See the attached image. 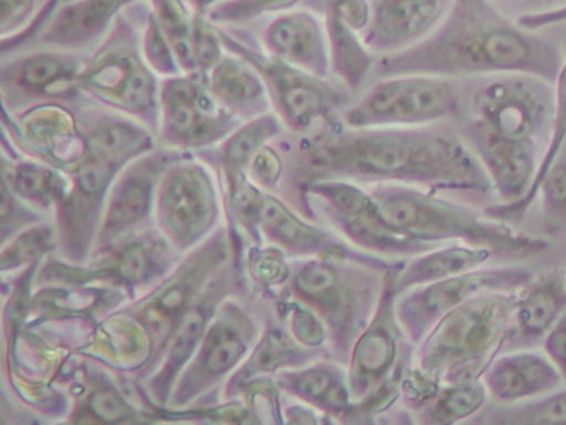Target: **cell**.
<instances>
[{
  "label": "cell",
  "instance_id": "cell-8",
  "mask_svg": "<svg viewBox=\"0 0 566 425\" xmlns=\"http://www.w3.org/2000/svg\"><path fill=\"white\" fill-rule=\"evenodd\" d=\"M227 228H218L207 241L188 252L174 271L137 304L125 309L134 315L150 339V357L138 374L148 377L164 361L178 321L184 318L208 282L227 266L233 248Z\"/></svg>",
  "mask_w": 566,
  "mask_h": 425
},
{
  "label": "cell",
  "instance_id": "cell-24",
  "mask_svg": "<svg viewBox=\"0 0 566 425\" xmlns=\"http://www.w3.org/2000/svg\"><path fill=\"white\" fill-rule=\"evenodd\" d=\"M482 381L490 397L499 404L528 401L565 384L548 355L533 349H516L496 355Z\"/></svg>",
  "mask_w": 566,
  "mask_h": 425
},
{
  "label": "cell",
  "instance_id": "cell-16",
  "mask_svg": "<svg viewBox=\"0 0 566 425\" xmlns=\"http://www.w3.org/2000/svg\"><path fill=\"white\" fill-rule=\"evenodd\" d=\"M532 279V272L523 268L473 269L402 292L396 302L397 318L406 338L417 345L457 305L485 292L520 291Z\"/></svg>",
  "mask_w": 566,
  "mask_h": 425
},
{
  "label": "cell",
  "instance_id": "cell-4",
  "mask_svg": "<svg viewBox=\"0 0 566 425\" xmlns=\"http://www.w3.org/2000/svg\"><path fill=\"white\" fill-rule=\"evenodd\" d=\"M390 266L392 262L363 249L301 258L291 265L283 298L313 309L326 324L334 355L349 362L354 342L379 304Z\"/></svg>",
  "mask_w": 566,
  "mask_h": 425
},
{
  "label": "cell",
  "instance_id": "cell-19",
  "mask_svg": "<svg viewBox=\"0 0 566 425\" xmlns=\"http://www.w3.org/2000/svg\"><path fill=\"white\" fill-rule=\"evenodd\" d=\"M84 60L64 52H35L4 63L0 85L4 110L28 108L39 103L71 102L81 95L78 76Z\"/></svg>",
  "mask_w": 566,
  "mask_h": 425
},
{
  "label": "cell",
  "instance_id": "cell-1",
  "mask_svg": "<svg viewBox=\"0 0 566 425\" xmlns=\"http://www.w3.org/2000/svg\"><path fill=\"white\" fill-rule=\"evenodd\" d=\"M294 148L291 168L306 188L319 179L399 183L427 191L493 189L489 173L459 133L442 126L354 128L336 120L311 129Z\"/></svg>",
  "mask_w": 566,
  "mask_h": 425
},
{
  "label": "cell",
  "instance_id": "cell-2",
  "mask_svg": "<svg viewBox=\"0 0 566 425\" xmlns=\"http://www.w3.org/2000/svg\"><path fill=\"white\" fill-rule=\"evenodd\" d=\"M555 112V83L532 73H490L463 86L457 133L489 173L499 203L528 191L552 139Z\"/></svg>",
  "mask_w": 566,
  "mask_h": 425
},
{
  "label": "cell",
  "instance_id": "cell-37",
  "mask_svg": "<svg viewBox=\"0 0 566 425\" xmlns=\"http://www.w3.org/2000/svg\"><path fill=\"white\" fill-rule=\"evenodd\" d=\"M91 387L87 394L77 398L71 422H104V424H118V422L140 421L142 412L135 411L134 405L125 398L120 388L102 372H92L88 375Z\"/></svg>",
  "mask_w": 566,
  "mask_h": 425
},
{
  "label": "cell",
  "instance_id": "cell-53",
  "mask_svg": "<svg viewBox=\"0 0 566 425\" xmlns=\"http://www.w3.org/2000/svg\"><path fill=\"white\" fill-rule=\"evenodd\" d=\"M187 2L190 3L191 10L195 13L207 15L211 7L218 6V3L224 2V0H187Z\"/></svg>",
  "mask_w": 566,
  "mask_h": 425
},
{
  "label": "cell",
  "instance_id": "cell-44",
  "mask_svg": "<svg viewBox=\"0 0 566 425\" xmlns=\"http://www.w3.org/2000/svg\"><path fill=\"white\" fill-rule=\"evenodd\" d=\"M286 252L280 248L251 249L250 272L254 281L264 288L284 286L291 274V266L287 265Z\"/></svg>",
  "mask_w": 566,
  "mask_h": 425
},
{
  "label": "cell",
  "instance_id": "cell-51",
  "mask_svg": "<svg viewBox=\"0 0 566 425\" xmlns=\"http://www.w3.org/2000/svg\"><path fill=\"white\" fill-rule=\"evenodd\" d=\"M503 12L516 13V19L532 13L549 12V10L562 9L566 0H492Z\"/></svg>",
  "mask_w": 566,
  "mask_h": 425
},
{
  "label": "cell",
  "instance_id": "cell-39",
  "mask_svg": "<svg viewBox=\"0 0 566 425\" xmlns=\"http://www.w3.org/2000/svg\"><path fill=\"white\" fill-rule=\"evenodd\" d=\"M151 12L170 42L181 72L198 73L193 52L195 12L187 0H150Z\"/></svg>",
  "mask_w": 566,
  "mask_h": 425
},
{
  "label": "cell",
  "instance_id": "cell-38",
  "mask_svg": "<svg viewBox=\"0 0 566 425\" xmlns=\"http://www.w3.org/2000/svg\"><path fill=\"white\" fill-rule=\"evenodd\" d=\"M486 395L489 392L483 381L442 385L436 397L416 412V422L423 425H452L470 421L485 407Z\"/></svg>",
  "mask_w": 566,
  "mask_h": 425
},
{
  "label": "cell",
  "instance_id": "cell-29",
  "mask_svg": "<svg viewBox=\"0 0 566 425\" xmlns=\"http://www.w3.org/2000/svg\"><path fill=\"white\" fill-rule=\"evenodd\" d=\"M316 357L314 349L301 344L291 331L281 325L270 324L258 339L251 354L241 367L231 375L227 385L228 397L240 395L241 388L256 379L276 374L283 369H297L311 364Z\"/></svg>",
  "mask_w": 566,
  "mask_h": 425
},
{
  "label": "cell",
  "instance_id": "cell-52",
  "mask_svg": "<svg viewBox=\"0 0 566 425\" xmlns=\"http://www.w3.org/2000/svg\"><path fill=\"white\" fill-rule=\"evenodd\" d=\"M516 22L528 30H539L543 27L556 25V23L566 22V6L562 7V9L549 10V12L518 17Z\"/></svg>",
  "mask_w": 566,
  "mask_h": 425
},
{
  "label": "cell",
  "instance_id": "cell-17",
  "mask_svg": "<svg viewBox=\"0 0 566 425\" xmlns=\"http://www.w3.org/2000/svg\"><path fill=\"white\" fill-rule=\"evenodd\" d=\"M402 266L403 261H397L387 269L376 312L350 351L347 379L354 402L376 391L403 362L413 361L412 351L406 348L412 342L403 334L396 311L399 298L396 282Z\"/></svg>",
  "mask_w": 566,
  "mask_h": 425
},
{
  "label": "cell",
  "instance_id": "cell-49",
  "mask_svg": "<svg viewBox=\"0 0 566 425\" xmlns=\"http://www.w3.org/2000/svg\"><path fill=\"white\" fill-rule=\"evenodd\" d=\"M326 10L359 33L370 20V0H326Z\"/></svg>",
  "mask_w": 566,
  "mask_h": 425
},
{
  "label": "cell",
  "instance_id": "cell-46",
  "mask_svg": "<svg viewBox=\"0 0 566 425\" xmlns=\"http://www.w3.org/2000/svg\"><path fill=\"white\" fill-rule=\"evenodd\" d=\"M440 387H442V384L436 377L427 374L419 365L412 364L403 375L400 401H402L407 411L416 414L417 411L426 407L436 397Z\"/></svg>",
  "mask_w": 566,
  "mask_h": 425
},
{
  "label": "cell",
  "instance_id": "cell-15",
  "mask_svg": "<svg viewBox=\"0 0 566 425\" xmlns=\"http://www.w3.org/2000/svg\"><path fill=\"white\" fill-rule=\"evenodd\" d=\"M243 120L220 105L200 73L161 80L160 133L167 148H203L223 143Z\"/></svg>",
  "mask_w": 566,
  "mask_h": 425
},
{
  "label": "cell",
  "instance_id": "cell-50",
  "mask_svg": "<svg viewBox=\"0 0 566 425\" xmlns=\"http://www.w3.org/2000/svg\"><path fill=\"white\" fill-rule=\"evenodd\" d=\"M543 351L558 369L566 384V311L543 339Z\"/></svg>",
  "mask_w": 566,
  "mask_h": 425
},
{
  "label": "cell",
  "instance_id": "cell-41",
  "mask_svg": "<svg viewBox=\"0 0 566 425\" xmlns=\"http://www.w3.org/2000/svg\"><path fill=\"white\" fill-rule=\"evenodd\" d=\"M55 249V229L49 225L31 226L4 242L2 272L18 271L25 266L42 261Z\"/></svg>",
  "mask_w": 566,
  "mask_h": 425
},
{
  "label": "cell",
  "instance_id": "cell-26",
  "mask_svg": "<svg viewBox=\"0 0 566 425\" xmlns=\"http://www.w3.org/2000/svg\"><path fill=\"white\" fill-rule=\"evenodd\" d=\"M78 125L88 145L118 165L127 166L138 156L155 149L151 129L132 116L84 108L77 113Z\"/></svg>",
  "mask_w": 566,
  "mask_h": 425
},
{
  "label": "cell",
  "instance_id": "cell-7",
  "mask_svg": "<svg viewBox=\"0 0 566 425\" xmlns=\"http://www.w3.org/2000/svg\"><path fill=\"white\" fill-rule=\"evenodd\" d=\"M160 85L145 59L137 27L122 13L78 76L82 92L151 132L160 128Z\"/></svg>",
  "mask_w": 566,
  "mask_h": 425
},
{
  "label": "cell",
  "instance_id": "cell-27",
  "mask_svg": "<svg viewBox=\"0 0 566 425\" xmlns=\"http://www.w3.org/2000/svg\"><path fill=\"white\" fill-rule=\"evenodd\" d=\"M260 226L261 235L266 241L273 242L281 251L294 258H310L347 249L346 245L337 241L329 232L304 221L286 203L270 193H264Z\"/></svg>",
  "mask_w": 566,
  "mask_h": 425
},
{
  "label": "cell",
  "instance_id": "cell-30",
  "mask_svg": "<svg viewBox=\"0 0 566 425\" xmlns=\"http://www.w3.org/2000/svg\"><path fill=\"white\" fill-rule=\"evenodd\" d=\"M277 385L294 397L319 408L323 414L336 415L339 421H343L354 402L347 372L333 362H317L281 371Z\"/></svg>",
  "mask_w": 566,
  "mask_h": 425
},
{
  "label": "cell",
  "instance_id": "cell-45",
  "mask_svg": "<svg viewBox=\"0 0 566 425\" xmlns=\"http://www.w3.org/2000/svg\"><path fill=\"white\" fill-rule=\"evenodd\" d=\"M42 216L2 182V239L8 242L24 229L41 222Z\"/></svg>",
  "mask_w": 566,
  "mask_h": 425
},
{
  "label": "cell",
  "instance_id": "cell-18",
  "mask_svg": "<svg viewBox=\"0 0 566 425\" xmlns=\"http://www.w3.org/2000/svg\"><path fill=\"white\" fill-rule=\"evenodd\" d=\"M180 156L174 148L151 149L118 173L108 189L94 255L111 248L120 239L147 229L145 225L150 221L157 208L161 178L168 166Z\"/></svg>",
  "mask_w": 566,
  "mask_h": 425
},
{
  "label": "cell",
  "instance_id": "cell-10",
  "mask_svg": "<svg viewBox=\"0 0 566 425\" xmlns=\"http://www.w3.org/2000/svg\"><path fill=\"white\" fill-rule=\"evenodd\" d=\"M463 86L455 79L430 75L386 76L343 115L354 128L422 126L457 118Z\"/></svg>",
  "mask_w": 566,
  "mask_h": 425
},
{
  "label": "cell",
  "instance_id": "cell-42",
  "mask_svg": "<svg viewBox=\"0 0 566 425\" xmlns=\"http://www.w3.org/2000/svg\"><path fill=\"white\" fill-rule=\"evenodd\" d=\"M301 0H224L207 13L213 23H244L266 13L293 10Z\"/></svg>",
  "mask_w": 566,
  "mask_h": 425
},
{
  "label": "cell",
  "instance_id": "cell-11",
  "mask_svg": "<svg viewBox=\"0 0 566 425\" xmlns=\"http://www.w3.org/2000/svg\"><path fill=\"white\" fill-rule=\"evenodd\" d=\"M217 29L224 50L243 56L263 76L274 113L287 128L296 133H307L317 126L336 122L337 112L347 103L343 90H337L326 79L297 69L270 53L258 52L244 45L220 27Z\"/></svg>",
  "mask_w": 566,
  "mask_h": 425
},
{
  "label": "cell",
  "instance_id": "cell-34",
  "mask_svg": "<svg viewBox=\"0 0 566 425\" xmlns=\"http://www.w3.org/2000/svg\"><path fill=\"white\" fill-rule=\"evenodd\" d=\"M281 123L276 113L268 112L244 123L221 143L218 162L227 186L250 176L254 156L281 132Z\"/></svg>",
  "mask_w": 566,
  "mask_h": 425
},
{
  "label": "cell",
  "instance_id": "cell-36",
  "mask_svg": "<svg viewBox=\"0 0 566 425\" xmlns=\"http://www.w3.org/2000/svg\"><path fill=\"white\" fill-rule=\"evenodd\" d=\"M469 422L485 425L566 424V385L528 401L483 407Z\"/></svg>",
  "mask_w": 566,
  "mask_h": 425
},
{
  "label": "cell",
  "instance_id": "cell-48",
  "mask_svg": "<svg viewBox=\"0 0 566 425\" xmlns=\"http://www.w3.org/2000/svg\"><path fill=\"white\" fill-rule=\"evenodd\" d=\"M38 0H0V33L2 39L21 32L34 19Z\"/></svg>",
  "mask_w": 566,
  "mask_h": 425
},
{
  "label": "cell",
  "instance_id": "cell-14",
  "mask_svg": "<svg viewBox=\"0 0 566 425\" xmlns=\"http://www.w3.org/2000/svg\"><path fill=\"white\" fill-rule=\"evenodd\" d=\"M158 225L177 252H190L217 229L220 199L210 172L181 155L161 178L157 196Z\"/></svg>",
  "mask_w": 566,
  "mask_h": 425
},
{
  "label": "cell",
  "instance_id": "cell-3",
  "mask_svg": "<svg viewBox=\"0 0 566 425\" xmlns=\"http://www.w3.org/2000/svg\"><path fill=\"white\" fill-rule=\"evenodd\" d=\"M565 45L520 25L492 0H453L442 25L423 42L380 56V79L397 75L457 76L522 72L556 83Z\"/></svg>",
  "mask_w": 566,
  "mask_h": 425
},
{
  "label": "cell",
  "instance_id": "cell-28",
  "mask_svg": "<svg viewBox=\"0 0 566 425\" xmlns=\"http://www.w3.org/2000/svg\"><path fill=\"white\" fill-rule=\"evenodd\" d=\"M207 83L220 105L243 122L270 112L271 99L263 76L243 56H221Z\"/></svg>",
  "mask_w": 566,
  "mask_h": 425
},
{
  "label": "cell",
  "instance_id": "cell-6",
  "mask_svg": "<svg viewBox=\"0 0 566 425\" xmlns=\"http://www.w3.org/2000/svg\"><path fill=\"white\" fill-rule=\"evenodd\" d=\"M518 291L485 292L447 312L417 344L413 364L440 384L482 381L502 352Z\"/></svg>",
  "mask_w": 566,
  "mask_h": 425
},
{
  "label": "cell",
  "instance_id": "cell-12",
  "mask_svg": "<svg viewBox=\"0 0 566 425\" xmlns=\"http://www.w3.org/2000/svg\"><path fill=\"white\" fill-rule=\"evenodd\" d=\"M260 329L250 312L224 299L177 384L167 407L181 408L233 375L253 351Z\"/></svg>",
  "mask_w": 566,
  "mask_h": 425
},
{
  "label": "cell",
  "instance_id": "cell-33",
  "mask_svg": "<svg viewBox=\"0 0 566 425\" xmlns=\"http://www.w3.org/2000/svg\"><path fill=\"white\" fill-rule=\"evenodd\" d=\"M324 23L329 39L331 72L349 92H357L376 66L374 53L367 49L360 33L350 29L336 13L326 10Z\"/></svg>",
  "mask_w": 566,
  "mask_h": 425
},
{
  "label": "cell",
  "instance_id": "cell-9",
  "mask_svg": "<svg viewBox=\"0 0 566 425\" xmlns=\"http://www.w3.org/2000/svg\"><path fill=\"white\" fill-rule=\"evenodd\" d=\"M175 251L164 232L151 229L135 232L92 256L91 265L51 261L39 269L42 284H108L122 291L137 292L160 284L175 269Z\"/></svg>",
  "mask_w": 566,
  "mask_h": 425
},
{
  "label": "cell",
  "instance_id": "cell-32",
  "mask_svg": "<svg viewBox=\"0 0 566 425\" xmlns=\"http://www.w3.org/2000/svg\"><path fill=\"white\" fill-rule=\"evenodd\" d=\"M2 178L19 198L38 209L57 208L71 189V176L41 159L9 162L4 158Z\"/></svg>",
  "mask_w": 566,
  "mask_h": 425
},
{
  "label": "cell",
  "instance_id": "cell-54",
  "mask_svg": "<svg viewBox=\"0 0 566 425\" xmlns=\"http://www.w3.org/2000/svg\"><path fill=\"white\" fill-rule=\"evenodd\" d=\"M62 2H71V0H62Z\"/></svg>",
  "mask_w": 566,
  "mask_h": 425
},
{
  "label": "cell",
  "instance_id": "cell-22",
  "mask_svg": "<svg viewBox=\"0 0 566 425\" xmlns=\"http://www.w3.org/2000/svg\"><path fill=\"white\" fill-rule=\"evenodd\" d=\"M565 311L566 271L555 269L533 278L518 291L502 352L535 348Z\"/></svg>",
  "mask_w": 566,
  "mask_h": 425
},
{
  "label": "cell",
  "instance_id": "cell-31",
  "mask_svg": "<svg viewBox=\"0 0 566 425\" xmlns=\"http://www.w3.org/2000/svg\"><path fill=\"white\" fill-rule=\"evenodd\" d=\"M493 258V252L485 248H473L467 245H443L423 255L413 256L412 261L403 262L397 276L399 294L417 288L453 278L473 269L483 268Z\"/></svg>",
  "mask_w": 566,
  "mask_h": 425
},
{
  "label": "cell",
  "instance_id": "cell-43",
  "mask_svg": "<svg viewBox=\"0 0 566 425\" xmlns=\"http://www.w3.org/2000/svg\"><path fill=\"white\" fill-rule=\"evenodd\" d=\"M142 46H144V55L148 65L158 75L168 79V76H177L184 73L170 42L165 37L164 30L158 25L157 19H155L154 12L148 13L147 25H145L144 35H142Z\"/></svg>",
  "mask_w": 566,
  "mask_h": 425
},
{
  "label": "cell",
  "instance_id": "cell-35",
  "mask_svg": "<svg viewBox=\"0 0 566 425\" xmlns=\"http://www.w3.org/2000/svg\"><path fill=\"white\" fill-rule=\"evenodd\" d=\"M556 112L555 123H553L552 139H549L548 148H546L545 156L536 169L535 179L528 191L512 203H496V205L486 206L485 216L496 219V221L509 222L515 226L525 218L526 211L532 208L533 203L536 201L538 196L539 183L543 176L552 168L555 159L558 158L559 152L566 143V39H565V62H563L562 72L556 79Z\"/></svg>",
  "mask_w": 566,
  "mask_h": 425
},
{
  "label": "cell",
  "instance_id": "cell-5",
  "mask_svg": "<svg viewBox=\"0 0 566 425\" xmlns=\"http://www.w3.org/2000/svg\"><path fill=\"white\" fill-rule=\"evenodd\" d=\"M384 218L420 241L485 248L503 258H533L549 248L543 238L523 235L459 203L440 199L427 189L399 183H376L369 189Z\"/></svg>",
  "mask_w": 566,
  "mask_h": 425
},
{
  "label": "cell",
  "instance_id": "cell-47",
  "mask_svg": "<svg viewBox=\"0 0 566 425\" xmlns=\"http://www.w3.org/2000/svg\"><path fill=\"white\" fill-rule=\"evenodd\" d=\"M283 172V158L280 153L268 143L254 156L251 163L250 178L256 183L260 188L273 189L277 185Z\"/></svg>",
  "mask_w": 566,
  "mask_h": 425
},
{
  "label": "cell",
  "instance_id": "cell-40",
  "mask_svg": "<svg viewBox=\"0 0 566 425\" xmlns=\"http://www.w3.org/2000/svg\"><path fill=\"white\" fill-rule=\"evenodd\" d=\"M536 199H539L543 231L548 236L566 231V143L543 176Z\"/></svg>",
  "mask_w": 566,
  "mask_h": 425
},
{
  "label": "cell",
  "instance_id": "cell-23",
  "mask_svg": "<svg viewBox=\"0 0 566 425\" xmlns=\"http://www.w3.org/2000/svg\"><path fill=\"white\" fill-rule=\"evenodd\" d=\"M270 55L327 79L331 73L326 23L307 10H287L271 20L263 33Z\"/></svg>",
  "mask_w": 566,
  "mask_h": 425
},
{
  "label": "cell",
  "instance_id": "cell-25",
  "mask_svg": "<svg viewBox=\"0 0 566 425\" xmlns=\"http://www.w3.org/2000/svg\"><path fill=\"white\" fill-rule=\"evenodd\" d=\"M138 0H71L55 10L41 33V43L64 50L91 46L107 35L125 7Z\"/></svg>",
  "mask_w": 566,
  "mask_h": 425
},
{
  "label": "cell",
  "instance_id": "cell-21",
  "mask_svg": "<svg viewBox=\"0 0 566 425\" xmlns=\"http://www.w3.org/2000/svg\"><path fill=\"white\" fill-rule=\"evenodd\" d=\"M453 0H370V20L360 32L374 55L402 52L432 35Z\"/></svg>",
  "mask_w": 566,
  "mask_h": 425
},
{
  "label": "cell",
  "instance_id": "cell-13",
  "mask_svg": "<svg viewBox=\"0 0 566 425\" xmlns=\"http://www.w3.org/2000/svg\"><path fill=\"white\" fill-rule=\"evenodd\" d=\"M306 195L317 199L329 221L363 251L376 256H419L440 245L420 241L394 228L369 189L347 179H319L307 185Z\"/></svg>",
  "mask_w": 566,
  "mask_h": 425
},
{
  "label": "cell",
  "instance_id": "cell-20",
  "mask_svg": "<svg viewBox=\"0 0 566 425\" xmlns=\"http://www.w3.org/2000/svg\"><path fill=\"white\" fill-rule=\"evenodd\" d=\"M234 269L223 266L220 272L208 282L197 301L188 308L184 318L178 321L171 335L170 344L165 352L164 361L148 379V392L158 405L167 407L171 392L180 377L185 365L193 357L201 339L207 334L214 314L221 302L233 289Z\"/></svg>",
  "mask_w": 566,
  "mask_h": 425
}]
</instances>
